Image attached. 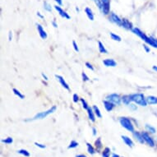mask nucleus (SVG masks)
<instances>
[{"mask_svg": "<svg viewBox=\"0 0 157 157\" xmlns=\"http://www.w3.org/2000/svg\"><path fill=\"white\" fill-rule=\"evenodd\" d=\"M153 70H155V71H156V72H157V67H155V66H153Z\"/></svg>", "mask_w": 157, "mask_h": 157, "instance_id": "09e8293b", "label": "nucleus"}, {"mask_svg": "<svg viewBox=\"0 0 157 157\" xmlns=\"http://www.w3.org/2000/svg\"><path fill=\"white\" fill-rule=\"evenodd\" d=\"M81 103H82V105H83V108L84 109H87L89 108L88 105H87V104H86V100L84 99H81Z\"/></svg>", "mask_w": 157, "mask_h": 157, "instance_id": "2f4dec72", "label": "nucleus"}, {"mask_svg": "<svg viewBox=\"0 0 157 157\" xmlns=\"http://www.w3.org/2000/svg\"><path fill=\"white\" fill-rule=\"evenodd\" d=\"M96 147H98V150H100V148H101L102 144H101V142H100V138H99V139L96 142Z\"/></svg>", "mask_w": 157, "mask_h": 157, "instance_id": "7c9ffc66", "label": "nucleus"}, {"mask_svg": "<svg viewBox=\"0 0 157 157\" xmlns=\"http://www.w3.org/2000/svg\"><path fill=\"white\" fill-rule=\"evenodd\" d=\"M76 157H86V155H77Z\"/></svg>", "mask_w": 157, "mask_h": 157, "instance_id": "c03bdc74", "label": "nucleus"}, {"mask_svg": "<svg viewBox=\"0 0 157 157\" xmlns=\"http://www.w3.org/2000/svg\"><path fill=\"white\" fill-rule=\"evenodd\" d=\"M87 145V150H88V152L91 154V155H93V154H95V150H94V148H93V146L91 145V144H89V143H87L86 144Z\"/></svg>", "mask_w": 157, "mask_h": 157, "instance_id": "4be33fe9", "label": "nucleus"}, {"mask_svg": "<svg viewBox=\"0 0 157 157\" xmlns=\"http://www.w3.org/2000/svg\"><path fill=\"white\" fill-rule=\"evenodd\" d=\"M122 138H123V142L126 143V145L127 146H130V147H132V146H133V141H132L129 137H128L127 136H122Z\"/></svg>", "mask_w": 157, "mask_h": 157, "instance_id": "ddd939ff", "label": "nucleus"}, {"mask_svg": "<svg viewBox=\"0 0 157 157\" xmlns=\"http://www.w3.org/2000/svg\"><path fill=\"white\" fill-rule=\"evenodd\" d=\"M56 110V106H53L51 109H49V110L47 111H45V112H41V113H39V114H37L34 118L33 119L35 120V119H42V118H45V117H47L49 114H52L54 111Z\"/></svg>", "mask_w": 157, "mask_h": 157, "instance_id": "7ed1b4c3", "label": "nucleus"}, {"mask_svg": "<svg viewBox=\"0 0 157 157\" xmlns=\"http://www.w3.org/2000/svg\"><path fill=\"white\" fill-rule=\"evenodd\" d=\"M94 2L96 3V4L98 6L100 9L101 8V1H100V0H94Z\"/></svg>", "mask_w": 157, "mask_h": 157, "instance_id": "473e14b6", "label": "nucleus"}, {"mask_svg": "<svg viewBox=\"0 0 157 157\" xmlns=\"http://www.w3.org/2000/svg\"><path fill=\"white\" fill-rule=\"evenodd\" d=\"M55 77L58 78V80L60 81V83L62 84V86H64L65 89H67V90H69V86H68V85H67L66 82H65V81H64V78H62L61 76H59V75H56Z\"/></svg>", "mask_w": 157, "mask_h": 157, "instance_id": "4468645a", "label": "nucleus"}, {"mask_svg": "<svg viewBox=\"0 0 157 157\" xmlns=\"http://www.w3.org/2000/svg\"><path fill=\"white\" fill-rule=\"evenodd\" d=\"M142 137L144 138V140H145V142H146L148 145L150 146H155L154 141L152 140V138L148 135L147 133H142Z\"/></svg>", "mask_w": 157, "mask_h": 157, "instance_id": "423d86ee", "label": "nucleus"}, {"mask_svg": "<svg viewBox=\"0 0 157 157\" xmlns=\"http://www.w3.org/2000/svg\"><path fill=\"white\" fill-rule=\"evenodd\" d=\"M101 1V10L104 14H108L109 12V0H100Z\"/></svg>", "mask_w": 157, "mask_h": 157, "instance_id": "39448f33", "label": "nucleus"}, {"mask_svg": "<svg viewBox=\"0 0 157 157\" xmlns=\"http://www.w3.org/2000/svg\"><path fill=\"white\" fill-rule=\"evenodd\" d=\"M52 23H53V25H54V27H55V28H56V27H58V26H57V25H56V23H55V22H52Z\"/></svg>", "mask_w": 157, "mask_h": 157, "instance_id": "a18cd8bd", "label": "nucleus"}, {"mask_svg": "<svg viewBox=\"0 0 157 157\" xmlns=\"http://www.w3.org/2000/svg\"><path fill=\"white\" fill-rule=\"evenodd\" d=\"M123 27L127 30H133L132 29V23H130L128 20L123 19Z\"/></svg>", "mask_w": 157, "mask_h": 157, "instance_id": "f3484780", "label": "nucleus"}, {"mask_svg": "<svg viewBox=\"0 0 157 157\" xmlns=\"http://www.w3.org/2000/svg\"><path fill=\"white\" fill-rule=\"evenodd\" d=\"M111 20L114 22L115 24H117L119 27H123V20H121L116 14L112 13L111 14Z\"/></svg>", "mask_w": 157, "mask_h": 157, "instance_id": "0eeeda50", "label": "nucleus"}, {"mask_svg": "<svg viewBox=\"0 0 157 157\" xmlns=\"http://www.w3.org/2000/svg\"><path fill=\"white\" fill-rule=\"evenodd\" d=\"M55 1L57 2L59 5H62V0H55Z\"/></svg>", "mask_w": 157, "mask_h": 157, "instance_id": "79ce46f5", "label": "nucleus"}, {"mask_svg": "<svg viewBox=\"0 0 157 157\" xmlns=\"http://www.w3.org/2000/svg\"><path fill=\"white\" fill-rule=\"evenodd\" d=\"M78 146V143L77 142H75V141H72L71 143H70V145L68 146V148L70 149V148H75V147H77Z\"/></svg>", "mask_w": 157, "mask_h": 157, "instance_id": "cd10ccee", "label": "nucleus"}, {"mask_svg": "<svg viewBox=\"0 0 157 157\" xmlns=\"http://www.w3.org/2000/svg\"><path fill=\"white\" fill-rule=\"evenodd\" d=\"M129 107H130V108H132L133 109H137V107H136V106H135L134 104H130Z\"/></svg>", "mask_w": 157, "mask_h": 157, "instance_id": "ea45409f", "label": "nucleus"}, {"mask_svg": "<svg viewBox=\"0 0 157 157\" xmlns=\"http://www.w3.org/2000/svg\"><path fill=\"white\" fill-rule=\"evenodd\" d=\"M72 44H73V47H74V49L76 50L77 52H78V51H79V49H78V47H77V45L76 42H75V41L73 40V41H72Z\"/></svg>", "mask_w": 157, "mask_h": 157, "instance_id": "f704fd0d", "label": "nucleus"}, {"mask_svg": "<svg viewBox=\"0 0 157 157\" xmlns=\"http://www.w3.org/2000/svg\"><path fill=\"white\" fill-rule=\"evenodd\" d=\"M37 30H38V32H39V34H40V35L41 38H42L43 40H45V39L47 38V34H46L45 31L44 30V29H43V27H42L41 25L37 24Z\"/></svg>", "mask_w": 157, "mask_h": 157, "instance_id": "6e6552de", "label": "nucleus"}, {"mask_svg": "<svg viewBox=\"0 0 157 157\" xmlns=\"http://www.w3.org/2000/svg\"><path fill=\"white\" fill-rule=\"evenodd\" d=\"M143 47H144V49H146V52H150V49H149L146 45H143Z\"/></svg>", "mask_w": 157, "mask_h": 157, "instance_id": "58836bf2", "label": "nucleus"}, {"mask_svg": "<svg viewBox=\"0 0 157 157\" xmlns=\"http://www.w3.org/2000/svg\"><path fill=\"white\" fill-rule=\"evenodd\" d=\"M93 109H94V111H95V114L97 115V117L98 118H101L102 117V115H101V114H100V109H99V108L97 107L96 105H94L93 106Z\"/></svg>", "mask_w": 157, "mask_h": 157, "instance_id": "412c9836", "label": "nucleus"}, {"mask_svg": "<svg viewBox=\"0 0 157 157\" xmlns=\"http://www.w3.org/2000/svg\"><path fill=\"white\" fill-rule=\"evenodd\" d=\"M131 99L132 101H133L136 104L142 106H146V104H148L146 101V99H145L142 94H134V95H132Z\"/></svg>", "mask_w": 157, "mask_h": 157, "instance_id": "f257e3e1", "label": "nucleus"}, {"mask_svg": "<svg viewBox=\"0 0 157 157\" xmlns=\"http://www.w3.org/2000/svg\"><path fill=\"white\" fill-rule=\"evenodd\" d=\"M133 135H134V137H136V139H137L138 142H139L140 143H142V144L145 143V140H144V138H143L142 133H138V132H134V133H133Z\"/></svg>", "mask_w": 157, "mask_h": 157, "instance_id": "9b49d317", "label": "nucleus"}, {"mask_svg": "<svg viewBox=\"0 0 157 157\" xmlns=\"http://www.w3.org/2000/svg\"><path fill=\"white\" fill-rule=\"evenodd\" d=\"M98 44H99V49H100V52L102 53V54H107L108 52H107V50H106V49L104 48V46L103 45V44H102L101 42H100V41H99Z\"/></svg>", "mask_w": 157, "mask_h": 157, "instance_id": "6ab92c4d", "label": "nucleus"}, {"mask_svg": "<svg viewBox=\"0 0 157 157\" xmlns=\"http://www.w3.org/2000/svg\"><path fill=\"white\" fill-rule=\"evenodd\" d=\"M12 142H13V140H12V138H11V137H8L7 139L2 140V142L6 143V144H11V143H12Z\"/></svg>", "mask_w": 157, "mask_h": 157, "instance_id": "c756f323", "label": "nucleus"}, {"mask_svg": "<svg viewBox=\"0 0 157 157\" xmlns=\"http://www.w3.org/2000/svg\"><path fill=\"white\" fill-rule=\"evenodd\" d=\"M42 77H43L44 78H45V80H48V77H46V76H45V74H44V73H42Z\"/></svg>", "mask_w": 157, "mask_h": 157, "instance_id": "37998d69", "label": "nucleus"}, {"mask_svg": "<svg viewBox=\"0 0 157 157\" xmlns=\"http://www.w3.org/2000/svg\"><path fill=\"white\" fill-rule=\"evenodd\" d=\"M123 102L126 104H129L130 101H132V99H131V96H124L122 99Z\"/></svg>", "mask_w": 157, "mask_h": 157, "instance_id": "aec40b11", "label": "nucleus"}, {"mask_svg": "<svg viewBox=\"0 0 157 157\" xmlns=\"http://www.w3.org/2000/svg\"><path fill=\"white\" fill-rule=\"evenodd\" d=\"M35 145L36 146L40 147V148H42V149L45 148V145H42V144H40V143H38V142H35Z\"/></svg>", "mask_w": 157, "mask_h": 157, "instance_id": "72a5a7b5", "label": "nucleus"}, {"mask_svg": "<svg viewBox=\"0 0 157 157\" xmlns=\"http://www.w3.org/2000/svg\"><path fill=\"white\" fill-rule=\"evenodd\" d=\"M92 131H93V135L96 136V128H92Z\"/></svg>", "mask_w": 157, "mask_h": 157, "instance_id": "a19ab883", "label": "nucleus"}, {"mask_svg": "<svg viewBox=\"0 0 157 157\" xmlns=\"http://www.w3.org/2000/svg\"><path fill=\"white\" fill-rule=\"evenodd\" d=\"M12 91H13V92H14V94H15V95H17L18 97H19V98H21V99H24V96L23 95H22V94L20 93V91H18V90H17V89H13V90H12Z\"/></svg>", "mask_w": 157, "mask_h": 157, "instance_id": "bb28decb", "label": "nucleus"}, {"mask_svg": "<svg viewBox=\"0 0 157 157\" xmlns=\"http://www.w3.org/2000/svg\"><path fill=\"white\" fill-rule=\"evenodd\" d=\"M86 66L87 67H88L89 69H91V70H94V67H92V65L91 64H89V62H86Z\"/></svg>", "mask_w": 157, "mask_h": 157, "instance_id": "4c0bfd02", "label": "nucleus"}, {"mask_svg": "<svg viewBox=\"0 0 157 157\" xmlns=\"http://www.w3.org/2000/svg\"><path fill=\"white\" fill-rule=\"evenodd\" d=\"M9 40H12V32H9Z\"/></svg>", "mask_w": 157, "mask_h": 157, "instance_id": "de8ad7c7", "label": "nucleus"}, {"mask_svg": "<svg viewBox=\"0 0 157 157\" xmlns=\"http://www.w3.org/2000/svg\"><path fill=\"white\" fill-rule=\"evenodd\" d=\"M103 64L107 67H115L117 65L116 62L114 59H107L104 60Z\"/></svg>", "mask_w": 157, "mask_h": 157, "instance_id": "9d476101", "label": "nucleus"}, {"mask_svg": "<svg viewBox=\"0 0 157 157\" xmlns=\"http://www.w3.org/2000/svg\"><path fill=\"white\" fill-rule=\"evenodd\" d=\"M82 78H83V81H89V77L86 76V73H84V72H82Z\"/></svg>", "mask_w": 157, "mask_h": 157, "instance_id": "e433bc0d", "label": "nucleus"}, {"mask_svg": "<svg viewBox=\"0 0 157 157\" xmlns=\"http://www.w3.org/2000/svg\"><path fill=\"white\" fill-rule=\"evenodd\" d=\"M110 36H111V38L114 40H116V41H121V37L120 36H118L114 33H110Z\"/></svg>", "mask_w": 157, "mask_h": 157, "instance_id": "5701e85b", "label": "nucleus"}, {"mask_svg": "<svg viewBox=\"0 0 157 157\" xmlns=\"http://www.w3.org/2000/svg\"><path fill=\"white\" fill-rule=\"evenodd\" d=\"M104 107H105V109L107 111H111L114 106V104L113 103H111L110 101H109V100H104Z\"/></svg>", "mask_w": 157, "mask_h": 157, "instance_id": "f8f14e48", "label": "nucleus"}, {"mask_svg": "<svg viewBox=\"0 0 157 157\" xmlns=\"http://www.w3.org/2000/svg\"><path fill=\"white\" fill-rule=\"evenodd\" d=\"M85 12H86V15H87V17H88L89 19H90L91 21H93V20H94V15H93V13H92L91 9L89 8H86L85 9Z\"/></svg>", "mask_w": 157, "mask_h": 157, "instance_id": "a211bd4d", "label": "nucleus"}, {"mask_svg": "<svg viewBox=\"0 0 157 157\" xmlns=\"http://www.w3.org/2000/svg\"><path fill=\"white\" fill-rule=\"evenodd\" d=\"M146 128L149 132H150V133H155V129L153 127H151V126H150V125H148V124H146Z\"/></svg>", "mask_w": 157, "mask_h": 157, "instance_id": "c85d7f7f", "label": "nucleus"}, {"mask_svg": "<svg viewBox=\"0 0 157 157\" xmlns=\"http://www.w3.org/2000/svg\"><path fill=\"white\" fill-rule=\"evenodd\" d=\"M73 101L75 103H77L78 101V96L77 95V94H74L73 95Z\"/></svg>", "mask_w": 157, "mask_h": 157, "instance_id": "c9c22d12", "label": "nucleus"}, {"mask_svg": "<svg viewBox=\"0 0 157 157\" xmlns=\"http://www.w3.org/2000/svg\"><path fill=\"white\" fill-rule=\"evenodd\" d=\"M44 8H45V9L46 11H48V12H51V10H52L51 6H50L49 3H47V2L44 3Z\"/></svg>", "mask_w": 157, "mask_h": 157, "instance_id": "a878e982", "label": "nucleus"}, {"mask_svg": "<svg viewBox=\"0 0 157 157\" xmlns=\"http://www.w3.org/2000/svg\"><path fill=\"white\" fill-rule=\"evenodd\" d=\"M109 154H110V149L105 148L103 151V157H109Z\"/></svg>", "mask_w": 157, "mask_h": 157, "instance_id": "393cba45", "label": "nucleus"}, {"mask_svg": "<svg viewBox=\"0 0 157 157\" xmlns=\"http://www.w3.org/2000/svg\"><path fill=\"white\" fill-rule=\"evenodd\" d=\"M19 154H21V155H25V156H27V157H29L30 156V153L27 151V150H19L17 151Z\"/></svg>", "mask_w": 157, "mask_h": 157, "instance_id": "b1692460", "label": "nucleus"}, {"mask_svg": "<svg viewBox=\"0 0 157 157\" xmlns=\"http://www.w3.org/2000/svg\"><path fill=\"white\" fill-rule=\"evenodd\" d=\"M54 8L57 10L59 12V14H60V16L61 17H64V18H67V19H69L70 18V17H69L68 15H67V13L66 12H64V10H62L59 6H58V5H56V6H54Z\"/></svg>", "mask_w": 157, "mask_h": 157, "instance_id": "1a4fd4ad", "label": "nucleus"}, {"mask_svg": "<svg viewBox=\"0 0 157 157\" xmlns=\"http://www.w3.org/2000/svg\"><path fill=\"white\" fill-rule=\"evenodd\" d=\"M112 157H119L118 155H116V154H113L112 155Z\"/></svg>", "mask_w": 157, "mask_h": 157, "instance_id": "49530a36", "label": "nucleus"}, {"mask_svg": "<svg viewBox=\"0 0 157 157\" xmlns=\"http://www.w3.org/2000/svg\"><path fill=\"white\" fill-rule=\"evenodd\" d=\"M106 99H107V100H109V101H110L111 103L114 104V105H119L121 104V100H122L120 96L117 95V94H111V95L108 96Z\"/></svg>", "mask_w": 157, "mask_h": 157, "instance_id": "20e7f679", "label": "nucleus"}, {"mask_svg": "<svg viewBox=\"0 0 157 157\" xmlns=\"http://www.w3.org/2000/svg\"><path fill=\"white\" fill-rule=\"evenodd\" d=\"M87 113H88V116H89L90 120H91L92 122H95L96 118H95V115H94V112H93L92 108L89 107L88 109H87Z\"/></svg>", "mask_w": 157, "mask_h": 157, "instance_id": "dca6fc26", "label": "nucleus"}, {"mask_svg": "<svg viewBox=\"0 0 157 157\" xmlns=\"http://www.w3.org/2000/svg\"><path fill=\"white\" fill-rule=\"evenodd\" d=\"M155 41H156V43H157V39H155Z\"/></svg>", "mask_w": 157, "mask_h": 157, "instance_id": "8fccbe9b", "label": "nucleus"}, {"mask_svg": "<svg viewBox=\"0 0 157 157\" xmlns=\"http://www.w3.org/2000/svg\"><path fill=\"white\" fill-rule=\"evenodd\" d=\"M146 101L150 104H157V98L155 96H148L146 98Z\"/></svg>", "mask_w": 157, "mask_h": 157, "instance_id": "2eb2a0df", "label": "nucleus"}, {"mask_svg": "<svg viewBox=\"0 0 157 157\" xmlns=\"http://www.w3.org/2000/svg\"><path fill=\"white\" fill-rule=\"evenodd\" d=\"M119 122H120V124L124 128H126L129 132H134L133 125L132 124L129 118H121L120 119H119Z\"/></svg>", "mask_w": 157, "mask_h": 157, "instance_id": "f03ea898", "label": "nucleus"}]
</instances>
